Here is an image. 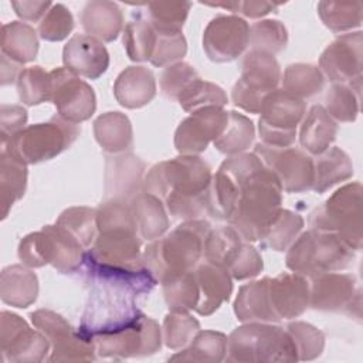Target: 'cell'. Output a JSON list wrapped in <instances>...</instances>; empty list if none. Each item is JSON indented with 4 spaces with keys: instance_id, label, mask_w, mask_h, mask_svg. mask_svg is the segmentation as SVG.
I'll return each instance as SVG.
<instances>
[{
    "instance_id": "1",
    "label": "cell",
    "mask_w": 363,
    "mask_h": 363,
    "mask_svg": "<svg viewBox=\"0 0 363 363\" xmlns=\"http://www.w3.org/2000/svg\"><path fill=\"white\" fill-rule=\"evenodd\" d=\"M218 169L237 184V203L230 225L244 241H261L282 208L279 180L254 152L230 156Z\"/></svg>"
},
{
    "instance_id": "2",
    "label": "cell",
    "mask_w": 363,
    "mask_h": 363,
    "mask_svg": "<svg viewBox=\"0 0 363 363\" xmlns=\"http://www.w3.org/2000/svg\"><path fill=\"white\" fill-rule=\"evenodd\" d=\"M210 166L197 155H180L155 164L143 180V191L162 200L174 218L197 220L206 213L211 182Z\"/></svg>"
},
{
    "instance_id": "3",
    "label": "cell",
    "mask_w": 363,
    "mask_h": 363,
    "mask_svg": "<svg viewBox=\"0 0 363 363\" xmlns=\"http://www.w3.org/2000/svg\"><path fill=\"white\" fill-rule=\"evenodd\" d=\"M210 230L211 225L204 220L183 221L145 248L143 265L157 282L174 274L194 269L204 254V242Z\"/></svg>"
},
{
    "instance_id": "4",
    "label": "cell",
    "mask_w": 363,
    "mask_h": 363,
    "mask_svg": "<svg viewBox=\"0 0 363 363\" xmlns=\"http://www.w3.org/2000/svg\"><path fill=\"white\" fill-rule=\"evenodd\" d=\"M228 362H298L286 329L271 322H247L227 337Z\"/></svg>"
},
{
    "instance_id": "5",
    "label": "cell",
    "mask_w": 363,
    "mask_h": 363,
    "mask_svg": "<svg viewBox=\"0 0 363 363\" xmlns=\"http://www.w3.org/2000/svg\"><path fill=\"white\" fill-rule=\"evenodd\" d=\"M353 258V250L336 234L311 228L289 245L285 264L292 272L312 278L342 271L352 264Z\"/></svg>"
},
{
    "instance_id": "6",
    "label": "cell",
    "mask_w": 363,
    "mask_h": 363,
    "mask_svg": "<svg viewBox=\"0 0 363 363\" xmlns=\"http://www.w3.org/2000/svg\"><path fill=\"white\" fill-rule=\"evenodd\" d=\"M362 193L359 182L337 189L311 213V228L333 233L353 251H359L363 245Z\"/></svg>"
},
{
    "instance_id": "7",
    "label": "cell",
    "mask_w": 363,
    "mask_h": 363,
    "mask_svg": "<svg viewBox=\"0 0 363 363\" xmlns=\"http://www.w3.org/2000/svg\"><path fill=\"white\" fill-rule=\"evenodd\" d=\"M78 125L52 116L48 122L28 125L1 146L10 155L26 164L50 160L68 149L78 138Z\"/></svg>"
},
{
    "instance_id": "8",
    "label": "cell",
    "mask_w": 363,
    "mask_h": 363,
    "mask_svg": "<svg viewBox=\"0 0 363 363\" xmlns=\"http://www.w3.org/2000/svg\"><path fill=\"white\" fill-rule=\"evenodd\" d=\"M135 298L136 295L123 289L92 285L78 329L94 339L133 323L143 313L136 306Z\"/></svg>"
},
{
    "instance_id": "9",
    "label": "cell",
    "mask_w": 363,
    "mask_h": 363,
    "mask_svg": "<svg viewBox=\"0 0 363 363\" xmlns=\"http://www.w3.org/2000/svg\"><path fill=\"white\" fill-rule=\"evenodd\" d=\"M281 81V68L274 55L250 50L241 61V75L233 86L235 106L250 113H259L264 98L275 91Z\"/></svg>"
},
{
    "instance_id": "10",
    "label": "cell",
    "mask_w": 363,
    "mask_h": 363,
    "mask_svg": "<svg viewBox=\"0 0 363 363\" xmlns=\"http://www.w3.org/2000/svg\"><path fill=\"white\" fill-rule=\"evenodd\" d=\"M258 133L261 143L288 147L296 139V128L306 113V104L282 88L268 94L261 105Z\"/></svg>"
},
{
    "instance_id": "11",
    "label": "cell",
    "mask_w": 363,
    "mask_h": 363,
    "mask_svg": "<svg viewBox=\"0 0 363 363\" xmlns=\"http://www.w3.org/2000/svg\"><path fill=\"white\" fill-rule=\"evenodd\" d=\"M95 353L101 357H139L156 353L162 346V330L159 323L142 313L133 323L94 339Z\"/></svg>"
},
{
    "instance_id": "12",
    "label": "cell",
    "mask_w": 363,
    "mask_h": 363,
    "mask_svg": "<svg viewBox=\"0 0 363 363\" xmlns=\"http://www.w3.org/2000/svg\"><path fill=\"white\" fill-rule=\"evenodd\" d=\"M33 325L51 343L50 362H89L95 359L94 340L74 329L60 313L50 309H37L30 313Z\"/></svg>"
},
{
    "instance_id": "13",
    "label": "cell",
    "mask_w": 363,
    "mask_h": 363,
    "mask_svg": "<svg viewBox=\"0 0 363 363\" xmlns=\"http://www.w3.org/2000/svg\"><path fill=\"white\" fill-rule=\"evenodd\" d=\"M254 153L277 176L285 193H303L313 186V159L299 147L257 143Z\"/></svg>"
},
{
    "instance_id": "14",
    "label": "cell",
    "mask_w": 363,
    "mask_h": 363,
    "mask_svg": "<svg viewBox=\"0 0 363 363\" xmlns=\"http://www.w3.org/2000/svg\"><path fill=\"white\" fill-rule=\"evenodd\" d=\"M362 31L346 33L335 38L320 54L319 69L333 84H347L362 88Z\"/></svg>"
},
{
    "instance_id": "15",
    "label": "cell",
    "mask_w": 363,
    "mask_h": 363,
    "mask_svg": "<svg viewBox=\"0 0 363 363\" xmlns=\"http://www.w3.org/2000/svg\"><path fill=\"white\" fill-rule=\"evenodd\" d=\"M51 343L41 330L9 311L0 313V347L4 362H41Z\"/></svg>"
},
{
    "instance_id": "16",
    "label": "cell",
    "mask_w": 363,
    "mask_h": 363,
    "mask_svg": "<svg viewBox=\"0 0 363 363\" xmlns=\"http://www.w3.org/2000/svg\"><path fill=\"white\" fill-rule=\"evenodd\" d=\"M51 77L54 84L51 101L58 116L75 125L88 121L96 109V98L91 85L65 67L54 68Z\"/></svg>"
},
{
    "instance_id": "17",
    "label": "cell",
    "mask_w": 363,
    "mask_h": 363,
    "mask_svg": "<svg viewBox=\"0 0 363 363\" xmlns=\"http://www.w3.org/2000/svg\"><path fill=\"white\" fill-rule=\"evenodd\" d=\"M309 306L325 312H347L353 316V308L360 315V288L352 274L325 272L311 278Z\"/></svg>"
},
{
    "instance_id": "18",
    "label": "cell",
    "mask_w": 363,
    "mask_h": 363,
    "mask_svg": "<svg viewBox=\"0 0 363 363\" xmlns=\"http://www.w3.org/2000/svg\"><path fill=\"white\" fill-rule=\"evenodd\" d=\"M250 41L248 23L235 14H220L210 20L203 33V48L213 62L237 60Z\"/></svg>"
},
{
    "instance_id": "19",
    "label": "cell",
    "mask_w": 363,
    "mask_h": 363,
    "mask_svg": "<svg viewBox=\"0 0 363 363\" xmlns=\"http://www.w3.org/2000/svg\"><path fill=\"white\" fill-rule=\"evenodd\" d=\"M230 111L206 106L190 113L174 132V147L180 155H199L214 142L228 122Z\"/></svg>"
},
{
    "instance_id": "20",
    "label": "cell",
    "mask_w": 363,
    "mask_h": 363,
    "mask_svg": "<svg viewBox=\"0 0 363 363\" xmlns=\"http://www.w3.org/2000/svg\"><path fill=\"white\" fill-rule=\"evenodd\" d=\"M82 271L85 278L92 285H104L123 289L133 295L149 294L157 282L150 271L143 265H115L101 262L92 258L86 251L84 257Z\"/></svg>"
},
{
    "instance_id": "21",
    "label": "cell",
    "mask_w": 363,
    "mask_h": 363,
    "mask_svg": "<svg viewBox=\"0 0 363 363\" xmlns=\"http://www.w3.org/2000/svg\"><path fill=\"white\" fill-rule=\"evenodd\" d=\"M62 62L77 77L96 79L109 67V52L98 38L89 34H75L64 45Z\"/></svg>"
},
{
    "instance_id": "22",
    "label": "cell",
    "mask_w": 363,
    "mask_h": 363,
    "mask_svg": "<svg viewBox=\"0 0 363 363\" xmlns=\"http://www.w3.org/2000/svg\"><path fill=\"white\" fill-rule=\"evenodd\" d=\"M268 296L278 320L295 319L309 308V281L296 272H282L268 279Z\"/></svg>"
},
{
    "instance_id": "23",
    "label": "cell",
    "mask_w": 363,
    "mask_h": 363,
    "mask_svg": "<svg viewBox=\"0 0 363 363\" xmlns=\"http://www.w3.org/2000/svg\"><path fill=\"white\" fill-rule=\"evenodd\" d=\"M92 258L115 265H140V240L135 228H109L98 231L91 250Z\"/></svg>"
},
{
    "instance_id": "24",
    "label": "cell",
    "mask_w": 363,
    "mask_h": 363,
    "mask_svg": "<svg viewBox=\"0 0 363 363\" xmlns=\"http://www.w3.org/2000/svg\"><path fill=\"white\" fill-rule=\"evenodd\" d=\"M145 163L132 153L106 157L105 193L109 199L132 200L143 190Z\"/></svg>"
},
{
    "instance_id": "25",
    "label": "cell",
    "mask_w": 363,
    "mask_h": 363,
    "mask_svg": "<svg viewBox=\"0 0 363 363\" xmlns=\"http://www.w3.org/2000/svg\"><path fill=\"white\" fill-rule=\"evenodd\" d=\"M45 264H51L61 274H72L82 268L84 245L58 224L44 225L40 231Z\"/></svg>"
},
{
    "instance_id": "26",
    "label": "cell",
    "mask_w": 363,
    "mask_h": 363,
    "mask_svg": "<svg viewBox=\"0 0 363 363\" xmlns=\"http://www.w3.org/2000/svg\"><path fill=\"white\" fill-rule=\"evenodd\" d=\"M193 272L199 288V302L194 311L201 316H208L230 299L233 278L225 268L208 261L197 265Z\"/></svg>"
},
{
    "instance_id": "27",
    "label": "cell",
    "mask_w": 363,
    "mask_h": 363,
    "mask_svg": "<svg viewBox=\"0 0 363 363\" xmlns=\"http://www.w3.org/2000/svg\"><path fill=\"white\" fill-rule=\"evenodd\" d=\"M113 95L128 109H138L147 105L156 95L153 72L142 65L125 68L113 84Z\"/></svg>"
},
{
    "instance_id": "28",
    "label": "cell",
    "mask_w": 363,
    "mask_h": 363,
    "mask_svg": "<svg viewBox=\"0 0 363 363\" xmlns=\"http://www.w3.org/2000/svg\"><path fill=\"white\" fill-rule=\"evenodd\" d=\"M81 26L92 37L102 43L118 38L123 28V14L121 7L108 0H92L81 11Z\"/></svg>"
},
{
    "instance_id": "29",
    "label": "cell",
    "mask_w": 363,
    "mask_h": 363,
    "mask_svg": "<svg viewBox=\"0 0 363 363\" xmlns=\"http://www.w3.org/2000/svg\"><path fill=\"white\" fill-rule=\"evenodd\" d=\"M336 133L337 122L322 105H313L302 119L299 143L306 153L318 156L330 147Z\"/></svg>"
},
{
    "instance_id": "30",
    "label": "cell",
    "mask_w": 363,
    "mask_h": 363,
    "mask_svg": "<svg viewBox=\"0 0 363 363\" xmlns=\"http://www.w3.org/2000/svg\"><path fill=\"white\" fill-rule=\"evenodd\" d=\"M38 295V278L26 265H10L0 274V298L14 308H27Z\"/></svg>"
},
{
    "instance_id": "31",
    "label": "cell",
    "mask_w": 363,
    "mask_h": 363,
    "mask_svg": "<svg viewBox=\"0 0 363 363\" xmlns=\"http://www.w3.org/2000/svg\"><path fill=\"white\" fill-rule=\"evenodd\" d=\"M268 279L267 277L240 288L234 301V313L240 322H278L269 303Z\"/></svg>"
},
{
    "instance_id": "32",
    "label": "cell",
    "mask_w": 363,
    "mask_h": 363,
    "mask_svg": "<svg viewBox=\"0 0 363 363\" xmlns=\"http://www.w3.org/2000/svg\"><path fill=\"white\" fill-rule=\"evenodd\" d=\"M94 135L99 146L112 155L125 153L133 143V130L129 118L116 111L105 112L95 119Z\"/></svg>"
},
{
    "instance_id": "33",
    "label": "cell",
    "mask_w": 363,
    "mask_h": 363,
    "mask_svg": "<svg viewBox=\"0 0 363 363\" xmlns=\"http://www.w3.org/2000/svg\"><path fill=\"white\" fill-rule=\"evenodd\" d=\"M353 176L349 155L337 146H330L313 160V186L316 193H325Z\"/></svg>"
},
{
    "instance_id": "34",
    "label": "cell",
    "mask_w": 363,
    "mask_h": 363,
    "mask_svg": "<svg viewBox=\"0 0 363 363\" xmlns=\"http://www.w3.org/2000/svg\"><path fill=\"white\" fill-rule=\"evenodd\" d=\"M130 203L135 214L136 228L142 238L153 241L167 231V210L159 197L142 190L130 200Z\"/></svg>"
},
{
    "instance_id": "35",
    "label": "cell",
    "mask_w": 363,
    "mask_h": 363,
    "mask_svg": "<svg viewBox=\"0 0 363 363\" xmlns=\"http://www.w3.org/2000/svg\"><path fill=\"white\" fill-rule=\"evenodd\" d=\"M1 54L23 65L31 62L38 51L35 30L23 21H10L1 27Z\"/></svg>"
},
{
    "instance_id": "36",
    "label": "cell",
    "mask_w": 363,
    "mask_h": 363,
    "mask_svg": "<svg viewBox=\"0 0 363 363\" xmlns=\"http://www.w3.org/2000/svg\"><path fill=\"white\" fill-rule=\"evenodd\" d=\"M27 186V164L1 149L0 153V196L1 218H6L13 204L24 196Z\"/></svg>"
},
{
    "instance_id": "37",
    "label": "cell",
    "mask_w": 363,
    "mask_h": 363,
    "mask_svg": "<svg viewBox=\"0 0 363 363\" xmlns=\"http://www.w3.org/2000/svg\"><path fill=\"white\" fill-rule=\"evenodd\" d=\"M227 353V336L216 330H199L193 340L173 354L170 362H223Z\"/></svg>"
},
{
    "instance_id": "38",
    "label": "cell",
    "mask_w": 363,
    "mask_h": 363,
    "mask_svg": "<svg viewBox=\"0 0 363 363\" xmlns=\"http://www.w3.org/2000/svg\"><path fill=\"white\" fill-rule=\"evenodd\" d=\"M237 194L235 182L225 172L218 169L217 173L211 176L207 189L206 213L216 220L228 223L235 208Z\"/></svg>"
},
{
    "instance_id": "39",
    "label": "cell",
    "mask_w": 363,
    "mask_h": 363,
    "mask_svg": "<svg viewBox=\"0 0 363 363\" xmlns=\"http://www.w3.org/2000/svg\"><path fill=\"white\" fill-rule=\"evenodd\" d=\"M156 43V31L149 18L142 13L133 14V18L125 26L123 45L132 61H150Z\"/></svg>"
},
{
    "instance_id": "40",
    "label": "cell",
    "mask_w": 363,
    "mask_h": 363,
    "mask_svg": "<svg viewBox=\"0 0 363 363\" xmlns=\"http://www.w3.org/2000/svg\"><path fill=\"white\" fill-rule=\"evenodd\" d=\"M255 128L250 118L235 111H230L228 122L223 133L213 142L216 149L224 155L234 156L244 153L254 142Z\"/></svg>"
},
{
    "instance_id": "41",
    "label": "cell",
    "mask_w": 363,
    "mask_h": 363,
    "mask_svg": "<svg viewBox=\"0 0 363 363\" xmlns=\"http://www.w3.org/2000/svg\"><path fill=\"white\" fill-rule=\"evenodd\" d=\"M160 284L170 312H189L196 309L199 302V288L193 269L167 277Z\"/></svg>"
},
{
    "instance_id": "42",
    "label": "cell",
    "mask_w": 363,
    "mask_h": 363,
    "mask_svg": "<svg viewBox=\"0 0 363 363\" xmlns=\"http://www.w3.org/2000/svg\"><path fill=\"white\" fill-rule=\"evenodd\" d=\"M323 85L325 77L322 71L312 64H291L285 68L282 77V89L299 99L319 94L323 89Z\"/></svg>"
},
{
    "instance_id": "43",
    "label": "cell",
    "mask_w": 363,
    "mask_h": 363,
    "mask_svg": "<svg viewBox=\"0 0 363 363\" xmlns=\"http://www.w3.org/2000/svg\"><path fill=\"white\" fill-rule=\"evenodd\" d=\"M52 77L51 71H45L40 65L24 68L17 78L18 98L26 105H40L52 99Z\"/></svg>"
},
{
    "instance_id": "44",
    "label": "cell",
    "mask_w": 363,
    "mask_h": 363,
    "mask_svg": "<svg viewBox=\"0 0 363 363\" xmlns=\"http://www.w3.org/2000/svg\"><path fill=\"white\" fill-rule=\"evenodd\" d=\"M244 240L231 225L211 228L204 242L206 261L227 269L233 257L241 247Z\"/></svg>"
},
{
    "instance_id": "45",
    "label": "cell",
    "mask_w": 363,
    "mask_h": 363,
    "mask_svg": "<svg viewBox=\"0 0 363 363\" xmlns=\"http://www.w3.org/2000/svg\"><path fill=\"white\" fill-rule=\"evenodd\" d=\"M323 108L336 122H354L360 111V89L347 84H332Z\"/></svg>"
},
{
    "instance_id": "46",
    "label": "cell",
    "mask_w": 363,
    "mask_h": 363,
    "mask_svg": "<svg viewBox=\"0 0 363 363\" xmlns=\"http://www.w3.org/2000/svg\"><path fill=\"white\" fill-rule=\"evenodd\" d=\"M362 1L333 3L319 1L318 14L323 24L333 33H346L362 26Z\"/></svg>"
},
{
    "instance_id": "47",
    "label": "cell",
    "mask_w": 363,
    "mask_h": 363,
    "mask_svg": "<svg viewBox=\"0 0 363 363\" xmlns=\"http://www.w3.org/2000/svg\"><path fill=\"white\" fill-rule=\"evenodd\" d=\"M303 227V218L286 208H281L261 240L274 251H285L296 240Z\"/></svg>"
},
{
    "instance_id": "48",
    "label": "cell",
    "mask_w": 363,
    "mask_h": 363,
    "mask_svg": "<svg viewBox=\"0 0 363 363\" xmlns=\"http://www.w3.org/2000/svg\"><path fill=\"white\" fill-rule=\"evenodd\" d=\"M152 26L156 31V43L150 64L155 67H164L182 60L187 52V43L182 30Z\"/></svg>"
},
{
    "instance_id": "49",
    "label": "cell",
    "mask_w": 363,
    "mask_h": 363,
    "mask_svg": "<svg viewBox=\"0 0 363 363\" xmlns=\"http://www.w3.org/2000/svg\"><path fill=\"white\" fill-rule=\"evenodd\" d=\"M55 224L69 231L84 247H89L96 237V208L69 207L57 218Z\"/></svg>"
},
{
    "instance_id": "50",
    "label": "cell",
    "mask_w": 363,
    "mask_h": 363,
    "mask_svg": "<svg viewBox=\"0 0 363 363\" xmlns=\"http://www.w3.org/2000/svg\"><path fill=\"white\" fill-rule=\"evenodd\" d=\"M288 43V31L278 20H261L250 26L251 50L262 51L271 55L282 51Z\"/></svg>"
},
{
    "instance_id": "51",
    "label": "cell",
    "mask_w": 363,
    "mask_h": 363,
    "mask_svg": "<svg viewBox=\"0 0 363 363\" xmlns=\"http://www.w3.org/2000/svg\"><path fill=\"white\" fill-rule=\"evenodd\" d=\"M228 98L224 89L213 82L204 81L201 78L196 79L177 99L179 105L186 112H194L206 106H220L227 104Z\"/></svg>"
},
{
    "instance_id": "52",
    "label": "cell",
    "mask_w": 363,
    "mask_h": 363,
    "mask_svg": "<svg viewBox=\"0 0 363 363\" xmlns=\"http://www.w3.org/2000/svg\"><path fill=\"white\" fill-rule=\"evenodd\" d=\"M199 330V320L189 312H169L163 320V342L172 350L183 349Z\"/></svg>"
},
{
    "instance_id": "53",
    "label": "cell",
    "mask_w": 363,
    "mask_h": 363,
    "mask_svg": "<svg viewBox=\"0 0 363 363\" xmlns=\"http://www.w3.org/2000/svg\"><path fill=\"white\" fill-rule=\"evenodd\" d=\"M295 347L298 360H313L319 357L325 347V335L322 330L306 322H291L286 326Z\"/></svg>"
},
{
    "instance_id": "54",
    "label": "cell",
    "mask_w": 363,
    "mask_h": 363,
    "mask_svg": "<svg viewBox=\"0 0 363 363\" xmlns=\"http://www.w3.org/2000/svg\"><path fill=\"white\" fill-rule=\"evenodd\" d=\"M191 3L190 1H155L146 4V17L157 27L182 30Z\"/></svg>"
},
{
    "instance_id": "55",
    "label": "cell",
    "mask_w": 363,
    "mask_h": 363,
    "mask_svg": "<svg viewBox=\"0 0 363 363\" xmlns=\"http://www.w3.org/2000/svg\"><path fill=\"white\" fill-rule=\"evenodd\" d=\"M199 78V72L190 64L174 62L163 69L159 82L162 92L169 99L177 101L179 96Z\"/></svg>"
},
{
    "instance_id": "56",
    "label": "cell",
    "mask_w": 363,
    "mask_h": 363,
    "mask_svg": "<svg viewBox=\"0 0 363 363\" xmlns=\"http://www.w3.org/2000/svg\"><path fill=\"white\" fill-rule=\"evenodd\" d=\"M74 28V17L64 4L57 3L38 24V34L45 41H62Z\"/></svg>"
},
{
    "instance_id": "57",
    "label": "cell",
    "mask_w": 363,
    "mask_h": 363,
    "mask_svg": "<svg viewBox=\"0 0 363 363\" xmlns=\"http://www.w3.org/2000/svg\"><path fill=\"white\" fill-rule=\"evenodd\" d=\"M264 268L262 257L258 250L247 242H242L235 255L233 257L231 262L227 267L228 274L231 278L244 281L257 277Z\"/></svg>"
},
{
    "instance_id": "58",
    "label": "cell",
    "mask_w": 363,
    "mask_h": 363,
    "mask_svg": "<svg viewBox=\"0 0 363 363\" xmlns=\"http://www.w3.org/2000/svg\"><path fill=\"white\" fill-rule=\"evenodd\" d=\"M27 111L20 105L0 106V128H1V146H4L11 136L26 128Z\"/></svg>"
},
{
    "instance_id": "59",
    "label": "cell",
    "mask_w": 363,
    "mask_h": 363,
    "mask_svg": "<svg viewBox=\"0 0 363 363\" xmlns=\"http://www.w3.org/2000/svg\"><path fill=\"white\" fill-rule=\"evenodd\" d=\"M16 14L26 21H41L52 7L51 1H11Z\"/></svg>"
},
{
    "instance_id": "60",
    "label": "cell",
    "mask_w": 363,
    "mask_h": 363,
    "mask_svg": "<svg viewBox=\"0 0 363 363\" xmlns=\"http://www.w3.org/2000/svg\"><path fill=\"white\" fill-rule=\"evenodd\" d=\"M279 4L268 3V1H240L238 13L250 18H259L267 16L268 13L277 10Z\"/></svg>"
},
{
    "instance_id": "61",
    "label": "cell",
    "mask_w": 363,
    "mask_h": 363,
    "mask_svg": "<svg viewBox=\"0 0 363 363\" xmlns=\"http://www.w3.org/2000/svg\"><path fill=\"white\" fill-rule=\"evenodd\" d=\"M20 64L14 62L13 60L7 58L6 55L1 54V61H0V84L4 86V85H9V84H13L18 75H20Z\"/></svg>"
}]
</instances>
